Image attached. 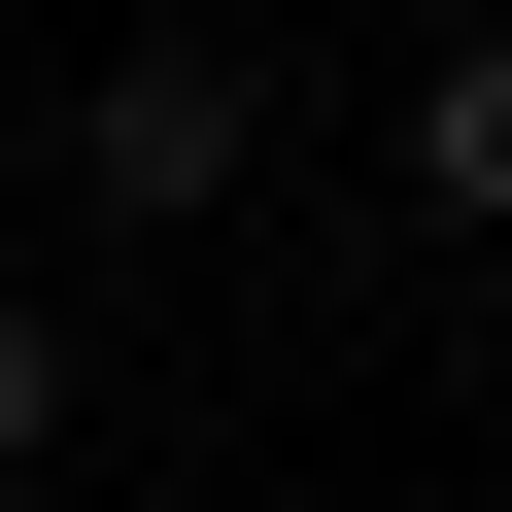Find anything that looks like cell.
Instances as JSON below:
<instances>
[{
	"label": "cell",
	"instance_id": "cell-2",
	"mask_svg": "<svg viewBox=\"0 0 512 512\" xmlns=\"http://www.w3.org/2000/svg\"><path fill=\"white\" fill-rule=\"evenodd\" d=\"M410 205L512 239V35H410Z\"/></svg>",
	"mask_w": 512,
	"mask_h": 512
},
{
	"label": "cell",
	"instance_id": "cell-4",
	"mask_svg": "<svg viewBox=\"0 0 512 512\" xmlns=\"http://www.w3.org/2000/svg\"><path fill=\"white\" fill-rule=\"evenodd\" d=\"M205 35H239V0H205Z\"/></svg>",
	"mask_w": 512,
	"mask_h": 512
},
{
	"label": "cell",
	"instance_id": "cell-1",
	"mask_svg": "<svg viewBox=\"0 0 512 512\" xmlns=\"http://www.w3.org/2000/svg\"><path fill=\"white\" fill-rule=\"evenodd\" d=\"M239 171H274V103H239V35H103V69H69V205H103V239H205Z\"/></svg>",
	"mask_w": 512,
	"mask_h": 512
},
{
	"label": "cell",
	"instance_id": "cell-3",
	"mask_svg": "<svg viewBox=\"0 0 512 512\" xmlns=\"http://www.w3.org/2000/svg\"><path fill=\"white\" fill-rule=\"evenodd\" d=\"M35 444H69V308L0 274V478H35Z\"/></svg>",
	"mask_w": 512,
	"mask_h": 512
}]
</instances>
